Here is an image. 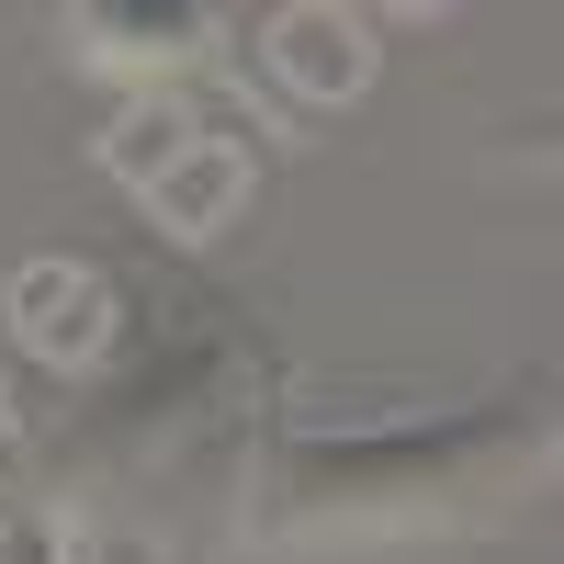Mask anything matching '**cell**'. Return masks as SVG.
<instances>
[{"mask_svg":"<svg viewBox=\"0 0 564 564\" xmlns=\"http://www.w3.org/2000/svg\"><path fill=\"white\" fill-rule=\"evenodd\" d=\"M542 475V406H463L441 430H361V441H294L271 463L260 531L294 553H350V542H406V531H463L520 508Z\"/></svg>","mask_w":564,"mask_h":564,"instance_id":"cell-1","label":"cell"},{"mask_svg":"<svg viewBox=\"0 0 564 564\" xmlns=\"http://www.w3.org/2000/svg\"><path fill=\"white\" fill-rule=\"evenodd\" d=\"M68 34L90 68H181L204 45V0H68Z\"/></svg>","mask_w":564,"mask_h":564,"instance_id":"cell-2","label":"cell"},{"mask_svg":"<svg viewBox=\"0 0 564 564\" xmlns=\"http://www.w3.org/2000/svg\"><path fill=\"white\" fill-rule=\"evenodd\" d=\"M0 564H68V553H57L45 520H12V531H0Z\"/></svg>","mask_w":564,"mask_h":564,"instance_id":"cell-3","label":"cell"}]
</instances>
